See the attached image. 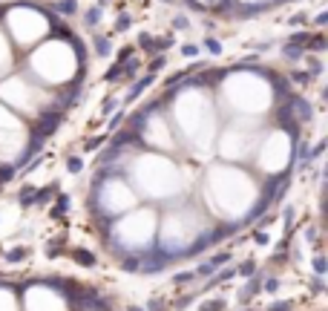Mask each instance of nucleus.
Instances as JSON below:
<instances>
[{
  "label": "nucleus",
  "mask_w": 328,
  "mask_h": 311,
  "mask_svg": "<svg viewBox=\"0 0 328 311\" xmlns=\"http://www.w3.org/2000/svg\"><path fill=\"white\" fill-rule=\"evenodd\" d=\"M121 185H124V181L112 179V181H107V185H104V190H101L98 205L107 210V216H118V213H124L127 208H132V205H136V196L130 193V188H124V193H118V190H121Z\"/></svg>",
  "instance_id": "5"
},
{
  "label": "nucleus",
  "mask_w": 328,
  "mask_h": 311,
  "mask_svg": "<svg viewBox=\"0 0 328 311\" xmlns=\"http://www.w3.org/2000/svg\"><path fill=\"white\" fill-rule=\"evenodd\" d=\"M26 311H66V303L58 291L46 288V285H35L26 291Z\"/></svg>",
  "instance_id": "6"
},
{
  "label": "nucleus",
  "mask_w": 328,
  "mask_h": 311,
  "mask_svg": "<svg viewBox=\"0 0 328 311\" xmlns=\"http://www.w3.org/2000/svg\"><path fill=\"white\" fill-rule=\"evenodd\" d=\"M204 228V216L196 208H176L161 222V245L164 251H187Z\"/></svg>",
  "instance_id": "2"
},
{
  "label": "nucleus",
  "mask_w": 328,
  "mask_h": 311,
  "mask_svg": "<svg viewBox=\"0 0 328 311\" xmlns=\"http://www.w3.org/2000/svg\"><path fill=\"white\" fill-rule=\"evenodd\" d=\"M207 205L216 216H245V210L254 205V185L242 173H210Z\"/></svg>",
  "instance_id": "1"
},
{
  "label": "nucleus",
  "mask_w": 328,
  "mask_h": 311,
  "mask_svg": "<svg viewBox=\"0 0 328 311\" xmlns=\"http://www.w3.org/2000/svg\"><path fill=\"white\" fill-rule=\"evenodd\" d=\"M136 176H139V185L144 193L150 196H173L179 190V173H176L173 164H164L159 159H147V167L139 164L136 167Z\"/></svg>",
  "instance_id": "4"
},
{
  "label": "nucleus",
  "mask_w": 328,
  "mask_h": 311,
  "mask_svg": "<svg viewBox=\"0 0 328 311\" xmlns=\"http://www.w3.org/2000/svg\"><path fill=\"white\" fill-rule=\"evenodd\" d=\"M156 219L153 210H136V213H127L115 222V239L121 242V248H130V251H141L153 242V233H156Z\"/></svg>",
  "instance_id": "3"
},
{
  "label": "nucleus",
  "mask_w": 328,
  "mask_h": 311,
  "mask_svg": "<svg viewBox=\"0 0 328 311\" xmlns=\"http://www.w3.org/2000/svg\"><path fill=\"white\" fill-rule=\"evenodd\" d=\"M0 311H17L15 297L9 294V291H3V288H0Z\"/></svg>",
  "instance_id": "7"
}]
</instances>
